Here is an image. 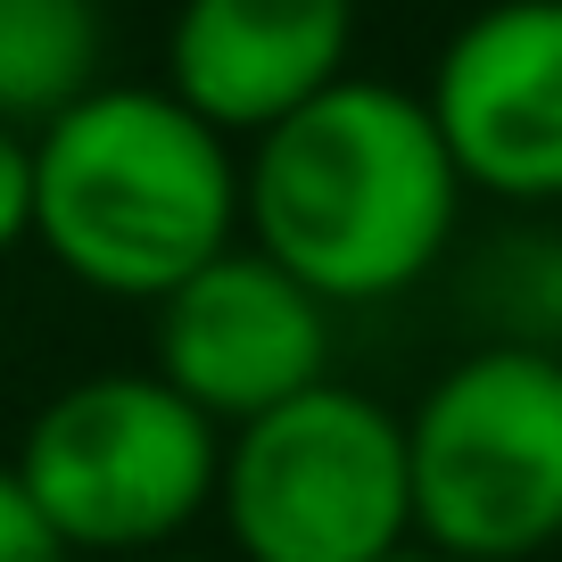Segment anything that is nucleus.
Returning <instances> with one entry per match:
<instances>
[{
    "mask_svg": "<svg viewBox=\"0 0 562 562\" xmlns=\"http://www.w3.org/2000/svg\"><path fill=\"white\" fill-rule=\"evenodd\" d=\"M240 215L265 257L323 306H372L439 273L463 224V175L422 91L339 75L257 133Z\"/></svg>",
    "mask_w": 562,
    "mask_h": 562,
    "instance_id": "1",
    "label": "nucleus"
},
{
    "mask_svg": "<svg viewBox=\"0 0 562 562\" xmlns=\"http://www.w3.org/2000/svg\"><path fill=\"white\" fill-rule=\"evenodd\" d=\"M34 232L108 299H166L240 232V158L166 83H91L34 140Z\"/></svg>",
    "mask_w": 562,
    "mask_h": 562,
    "instance_id": "2",
    "label": "nucleus"
},
{
    "mask_svg": "<svg viewBox=\"0 0 562 562\" xmlns=\"http://www.w3.org/2000/svg\"><path fill=\"white\" fill-rule=\"evenodd\" d=\"M414 529L447 562H529L562 546V356L472 348L405 422Z\"/></svg>",
    "mask_w": 562,
    "mask_h": 562,
    "instance_id": "3",
    "label": "nucleus"
},
{
    "mask_svg": "<svg viewBox=\"0 0 562 562\" xmlns=\"http://www.w3.org/2000/svg\"><path fill=\"white\" fill-rule=\"evenodd\" d=\"M215 496L248 562H389L414 529L405 422L364 389L315 381L240 422Z\"/></svg>",
    "mask_w": 562,
    "mask_h": 562,
    "instance_id": "4",
    "label": "nucleus"
},
{
    "mask_svg": "<svg viewBox=\"0 0 562 562\" xmlns=\"http://www.w3.org/2000/svg\"><path fill=\"white\" fill-rule=\"evenodd\" d=\"M9 472L58 529V546L140 554V546H166L215 496L224 447H215V422L191 397H175L158 372H100L42 405Z\"/></svg>",
    "mask_w": 562,
    "mask_h": 562,
    "instance_id": "5",
    "label": "nucleus"
},
{
    "mask_svg": "<svg viewBox=\"0 0 562 562\" xmlns=\"http://www.w3.org/2000/svg\"><path fill=\"white\" fill-rule=\"evenodd\" d=\"M149 306H158L149 323L158 381L207 422H257L281 397L315 389L331 364V306L265 248H224Z\"/></svg>",
    "mask_w": 562,
    "mask_h": 562,
    "instance_id": "6",
    "label": "nucleus"
},
{
    "mask_svg": "<svg viewBox=\"0 0 562 562\" xmlns=\"http://www.w3.org/2000/svg\"><path fill=\"white\" fill-rule=\"evenodd\" d=\"M447 158L463 191L505 207L562 199V0H488L447 34L430 91Z\"/></svg>",
    "mask_w": 562,
    "mask_h": 562,
    "instance_id": "7",
    "label": "nucleus"
},
{
    "mask_svg": "<svg viewBox=\"0 0 562 562\" xmlns=\"http://www.w3.org/2000/svg\"><path fill=\"white\" fill-rule=\"evenodd\" d=\"M356 0H182L166 91L215 133H265L348 75Z\"/></svg>",
    "mask_w": 562,
    "mask_h": 562,
    "instance_id": "8",
    "label": "nucleus"
},
{
    "mask_svg": "<svg viewBox=\"0 0 562 562\" xmlns=\"http://www.w3.org/2000/svg\"><path fill=\"white\" fill-rule=\"evenodd\" d=\"M100 0H0V124H50L100 83Z\"/></svg>",
    "mask_w": 562,
    "mask_h": 562,
    "instance_id": "9",
    "label": "nucleus"
},
{
    "mask_svg": "<svg viewBox=\"0 0 562 562\" xmlns=\"http://www.w3.org/2000/svg\"><path fill=\"white\" fill-rule=\"evenodd\" d=\"M463 299L488 323V348H554L562 356V232H496L463 273Z\"/></svg>",
    "mask_w": 562,
    "mask_h": 562,
    "instance_id": "10",
    "label": "nucleus"
},
{
    "mask_svg": "<svg viewBox=\"0 0 562 562\" xmlns=\"http://www.w3.org/2000/svg\"><path fill=\"white\" fill-rule=\"evenodd\" d=\"M0 562H67L58 529L34 513V496L18 488V472L0 463Z\"/></svg>",
    "mask_w": 562,
    "mask_h": 562,
    "instance_id": "11",
    "label": "nucleus"
},
{
    "mask_svg": "<svg viewBox=\"0 0 562 562\" xmlns=\"http://www.w3.org/2000/svg\"><path fill=\"white\" fill-rule=\"evenodd\" d=\"M34 232V140L0 124V257Z\"/></svg>",
    "mask_w": 562,
    "mask_h": 562,
    "instance_id": "12",
    "label": "nucleus"
},
{
    "mask_svg": "<svg viewBox=\"0 0 562 562\" xmlns=\"http://www.w3.org/2000/svg\"><path fill=\"white\" fill-rule=\"evenodd\" d=\"M389 562H447V554H389Z\"/></svg>",
    "mask_w": 562,
    "mask_h": 562,
    "instance_id": "13",
    "label": "nucleus"
}]
</instances>
